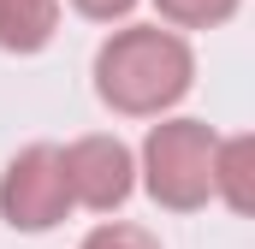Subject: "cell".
<instances>
[{"label": "cell", "instance_id": "1", "mask_svg": "<svg viewBox=\"0 0 255 249\" xmlns=\"http://www.w3.org/2000/svg\"><path fill=\"white\" fill-rule=\"evenodd\" d=\"M196 83V54L178 30L160 24H130L119 36L101 42L95 54V95L125 113V119H154L178 107Z\"/></svg>", "mask_w": 255, "mask_h": 249}, {"label": "cell", "instance_id": "2", "mask_svg": "<svg viewBox=\"0 0 255 249\" xmlns=\"http://www.w3.org/2000/svg\"><path fill=\"white\" fill-rule=\"evenodd\" d=\"M214 148L220 136L202 119H166L148 130L142 142V184L160 208L172 214H196L214 196Z\"/></svg>", "mask_w": 255, "mask_h": 249}, {"label": "cell", "instance_id": "3", "mask_svg": "<svg viewBox=\"0 0 255 249\" xmlns=\"http://www.w3.org/2000/svg\"><path fill=\"white\" fill-rule=\"evenodd\" d=\"M0 214L12 232H54L71 214V190H65V160L54 142H30L12 154V166L0 172Z\"/></svg>", "mask_w": 255, "mask_h": 249}, {"label": "cell", "instance_id": "4", "mask_svg": "<svg viewBox=\"0 0 255 249\" xmlns=\"http://www.w3.org/2000/svg\"><path fill=\"white\" fill-rule=\"evenodd\" d=\"M65 160V190H71V208H95V214H113L136 190V160L119 136H77L71 148H60Z\"/></svg>", "mask_w": 255, "mask_h": 249}, {"label": "cell", "instance_id": "5", "mask_svg": "<svg viewBox=\"0 0 255 249\" xmlns=\"http://www.w3.org/2000/svg\"><path fill=\"white\" fill-rule=\"evenodd\" d=\"M60 0H0V48L6 54H42L54 42Z\"/></svg>", "mask_w": 255, "mask_h": 249}, {"label": "cell", "instance_id": "6", "mask_svg": "<svg viewBox=\"0 0 255 249\" xmlns=\"http://www.w3.org/2000/svg\"><path fill=\"white\" fill-rule=\"evenodd\" d=\"M214 196L232 214H255V136H220L214 148Z\"/></svg>", "mask_w": 255, "mask_h": 249}, {"label": "cell", "instance_id": "7", "mask_svg": "<svg viewBox=\"0 0 255 249\" xmlns=\"http://www.w3.org/2000/svg\"><path fill=\"white\" fill-rule=\"evenodd\" d=\"M154 6H160V18L178 24V30H208V24H226V18L238 12V0H154Z\"/></svg>", "mask_w": 255, "mask_h": 249}, {"label": "cell", "instance_id": "8", "mask_svg": "<svg viewBox=\"0 0 255 249\" xmlns=\"http://www.w3.org/2000/svg\"><path fill=\"white\" fill-rule=\"evenodd\" d=\"M77 249H160V238L142 232V226H125V220H107V226H95Z\"/></svg>", "mask_w": 255, "mask_h": 249}, {"label": "cell", "instance_id": "9", "mask_svg": "<svg viewBox=\"0 0 255 249\" xmlns=\"http://www.w3.org/2000/svg\"><path fill=\"white\" fill-rule=\"evenodd\" d=\"M71 6H77L83 18H95V24H113V18H125L136 0H71Z\"/></svg>", "mask_w": 255, "mask_h": 249}]
</instances>
